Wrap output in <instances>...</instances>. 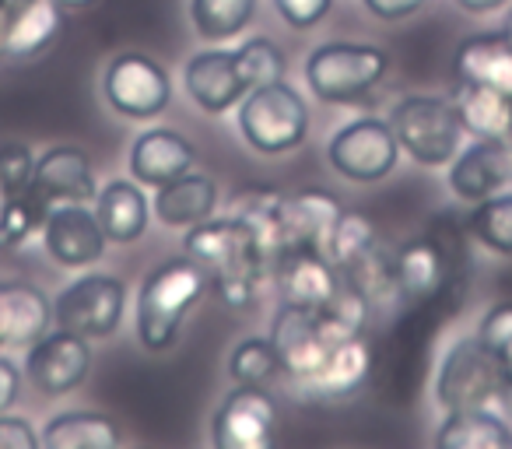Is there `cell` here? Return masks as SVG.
I'll list each match as a JSON object with an SVG mask.
<instances>
[{
	"instance_id": "30bf717a",
	"label": "cell",
	"mask_w": 512,
	"mask_h": 449,
	"mask_svg": "<svg viewBox=\"0 0 512 449\" xmlns=\"http://www.w3.org/2000/svg\"><path fill=\"white\" fill-rule=\"evenodd\" d=\"M102 88H106L109 106L120 116H130V120H151L172 99V85L165 67L158 60L144 57V53H120L106 67Z\"/></svg>"
},
{
	"instance_id": "603a6c76",
	"label": "cell",
	"mask_w": 512,
	"mask_h": 449,
	"mask_svg": "<svg viewBox=\"0 0 512 449\" xmlns=\"http://www.w3.org/2000/svg\"><path fill=\"white\" fill-rule=\"evenodd\" d=\"M214 207H218V186L204 172H186V176L158 186L155 197V214L172 229H193L211 218Z\"/></svg>"
},
{
	"instance_id": "e575fe53",
	"label": "cell",
	"mask_w": 512,
	"mask_h": 449,
	"mask_svg": "<svg viewBox=\"0 0 512 449\" xmlns=\"http://www.w3.org/2000/svg\"><path fill=\"white\" fill-rule=\"evenodd\" d=\"M235 64H239V74L246 81V92L253 88L274 85V81H285L288 60L271 39H249L235 50Z\"/></svg>"
},
{
	"instance_id": "60d3db41",
	"label": "cell",
	"mask_w": 512,
	"mask_h": 449,
	"mask_svg": "<svg viewBox=\"0 0 512 449\" xmlns=\"http://www.w3.org/2000/svg\"><path fill=\"white\" fill-rule=\"evenodd\" d=\"M39 435L32 432V425L25 418H15V414H0V449H36Z\"/></svg>"
},
{
	"instance_id": "8992f818",
	"label": "cell",
	"mask_w": 512,
	"mask_h": 449,
	"mask_svg": "<svg viewBox=\"0 0 512 449\" xmlns=\"http://www.w3.org/2000/svg\"><path fill=\"white\" fill-rule=\"evenodd\" d=\"M348 334H355V330H344L327 309L281 302V313L274 316L271 327V344L281 358V369L306 386L323 365V358L330 355V348Z\"/></svg>"
},
{
	"instance_id": "44dd1931",
	"label": "cell",
	"mask_w": 512,
	"mask_h": 449,
	"mask_svg": "<svg viewBox=\"0 0 512 449\" xmlns=\"http://www.w3.org/2000/svg\"><path fill=\"white\" fill-rule=\"evenodd\" d=\"M32 186L50 204H85L95 197V172L81 148H50L36 158Z\"/></svg>"
},
{
	"instance_id": "f35d334b",
	"label": "cell",
	"mask_w": 512,
	"mask_h": 449,
	"mask_svg": "<svg viewBox=\"0 0 512 449\" xmlns=\"http://www.w3.org/2000/svg\"><path fill=\"white\" fill-rule=\"evenodd\" d=\"M477 337L481 344L491 351L495 358L509 355L512 351V302H498L484 313L481 327H477Z\"/></svg>"
},
{
	"instance_id": "bcb514c9",
	"label": "cell",
	"mask_w": 512,
	"mask_h": 449,
	"mask_svg": "<svg viewBox=\"0 0 512 449\" xmlns=\"http://www.w3.org/2000/svg\"><path fill=\"white\" fill-rule=\"evenodd\" d=\"M60 8H88V4H95V0H57Z\"/></svg>"
},
{
	"instance_id": "3957f363",
	"label": "cell",
	"mask_w": 512,
	"mask_h": 449,
	"mask_svg": "<svg viewBox=\"0 0 512 449\" xmlns=\"http://www.w3.org/2000/svg\"><path fill=\"white\" fill-rule=\"evenodd\" d=\"M390 71V57L365 43H327L309 53L306 81L316 99L348 106L379 85Z\"/></svg>"
},
{
	"instance_id": "ba28073f",
	"label": "cell",
	"mask_w": 512,
	"mask_h": 449,
	"mask_svg": "<svg viewBox=\"0 0 512 449\" xmlns=\"http://www.w3.org/2000/svg\"><path fill=\"white\" fill-rule=\"evenodd\" d=\"M123 309H127V288L113 274H85L74 285H67L53 302L57 327L71 330L78 337H109L120 330Z\"/></svg>"
},
{
	"instance_id": "4dcf8cb0",
	"label": "cell",
	"mask_w": 512,
	"mask_h": 449,
	"mask_svg": "<svg viewBox=\"0 0 512 449\" xmlns=\"http://www.w3.org/2000/svg\"><path fill=\"white\" fill-rule=\"evenodd\" d=\"M50 211L53 204L36 186L4 197V207H0V250H18L22 243H29L32 232H39L46 225Z\"/></svg>"
},
{
	"instance_id": "d4e9b609",
	"label": "cell",
	"mask_w": 512,
	"mask_h": 449,
	"mask_svg": "<svg viewBox=\"0 0 512 449\" xmlns=\"http://www.w3.org/2000/svg\"><path fill=\"white\" fill-rule=\"evenodd\" d=\"M64 29V8L57 0H15L8 22V57H36L50 50Z\"/></svg>"
},
{
	"instance_id": "836d02e7",
	"label": "cell",
	"mask_w": 512,
	"mask_h": 449,
	"mask_svg": "<svg viewBox=\"0 0 512 449\" xmlns=\"http://www.w3.org/2000/svg\"><path fill=\"white\" fill-rule=\"evenodd\" d=\"M228 372L239 386H271L281 372V358L271 341L264 337H246L232 348Z\"/></svg>"
},
{
	"instance_id": "f546056e",
	"label": "cell",
	"mask_w": 512,
	"mask_h": 449,
	"mask_svg": "<svg viewBox=\"0 0 512 449\" xmlns=\"http://www.w3.org/2000/svg\"><path fill=\"white\" fill-rule=\"evenodd\" d=\"M281 211H285V193L271 186L239 193V207H235V218L253 232L256 246L271 260L281 257Z\"/></svg>"
},
{
	"instance_id": "83f0119b",
	"label": "cell",
	"mask_w": 512,
	"mask_h": 449,
	"mask_svg": "<svg viewBox=\"0 0 512 449\" xmlns=\"http://www.w3.org/2000/svg\"><path fill=\"white\" fill-rule=\"evenodd\" d=\"M435 446L442 449H509L512 446V428L505 425L498 414L488 407H463V411H449L442 421Z\"/></svg>"
},
{
	"instance_id": "ac0fdd59",
	"label": "cell",
	"mask_w": 512,
	"mask_h": 449,
	"mask_svg": "<svg viewBox=\"0 0 512 449\" xmlns=\"http://www.w3.org/2000/svg\"><path fill=\"white\" fill-rule=\"evenodd\" d=\"M186 92L204 113H225L246 95V81L235 64V53L228 50H204L186 64Z\"/></svg>"
},
{
	"instance_id": "cb8c5ba5",
	"label": "cell",
	"mask_w": 512,
	"mask_h": 449,
	"mask_svg": "<svg viewBox=\"0 0 512 449\" xmlns=\"http://www.w3.org/2000/svg\"><path fill=\"white\" fill-rule=\"evenodd\" d=\"M369 372L372 344L365 341V334H348L330 348V355L323 358V365L306 383V390L323 393V397H344V393H355L369 379Z\"/></svg>"
},
{
	"instance_id": "74e56055",
	"label": "cell",
	"mask_w": 512,
	"mask_h": 449,
	"mask_svg": "<svg viewBox=\"0 0 512 449\" xmlns=\"http://www.w3.org/2000/svg\"><path fill=\"white\" fill-rule=\"evenodd\" d=\"M36 176V158L25 144H4L0 148V193L11 197V193H22L32 186Z\"/></svg>"
},
{
	"instance_id": "5bb4252c",
	"label": "cell",
	"mask_w": 512,
	"mask_h": 449,
	"mask_svg": "<svg viewBox=\"0 0 512 449\" xmlns=\"http://www.w3.org/2000/svg\"><path fill=\"white\" fill-rule=\"evenodd\" d=\"M43 239L60 267H88L106 250L99 218L81 204H53V211L46 214Z\"/></svg>"
},
{
	"instance_id": "8d00e7d4",
	"label": "cell",
	"mask_w": 512,
	"mask_h": 449,
	"mask_svg": "<svg viewBox=\"0 0 512 449\" xmlns=\"http://www.w3.org/2000/svg\"><path fill=\"white\" fill-rule=\"evenodd\" d=\"M376 243H379L376 225H372V221L365 218V214L344 211V214H341V221H337L334 236H330L327 257L334 260L337 271H344V267H348L351 260H358L362 253H369Z\"/></svg>"
},
{
	"instance_id": "b9f144b4",
	"label": "cell",
	"mask_w": 512,
	"mask_h": 449,
	"mask_svg": "<svg viewBox=\"0 0 512 449\" xmlns=\"http://www.w3.org/2000/svg\"><path fill=\"white\" fill-rule=\"evenodd\" d=\"M365 8L383 22H404L425 8V0H365Z\"/></svg>"
},
{
	"instance_id": "f1b7e54d",
	"label": "cell",
	"mask_w": 512,
	"mask_h": 449,
	"mask_svg": "<svg viewBox=\"0 0 512 449\" xmlns=\"http://www.w3.org/2000/svg\"><path fill=\"white\" fill-rule=\"evenodd\" d=\"M43 446L50 449H113L120 446V428L113 418L95 411H67L50 418L43 432Z\"/></svg>"
},
{
	"instance_id": "4316f807",
	"label": "cell",
	"mask_w": 512,
	"mask_h": 449,
	"mask_svg": "<svg viewBox=\"0 0 512 449\" xmlns=\"http://www.w3.org/2000/svg\"><path fill=\"white\" fill-rule=\"evenodd\" d=\"M99 218L102 232L109 243H137L148 229V200L127 179H113L106 190L99 193Z\"/></svg>"
},
{
	"instance_id": "e0dca14e",
	"label": "cell",
	"mask_w": 512,
	"mask_h": 449,
	"mask_svg": "<svg viewBox=\"0 0 512 449\" xmlns=\"http://www.w3.org/2000/svg\"><path fill=\"white\" fill-rule=\"evenodd\" d=\"M512 183V151L505 141H481L470 144L463 155L453 158L449 169V190L460 200H484L491 193L505 190Z\"/></svg>"
},
{
	"instance_id": "4fadbf2b",
	"label": "cell",
	"mask_w": 512,
	"mask_h": 449,
	"mask_svg": "<svg viewBox=\"0 0 512 449\" xmlns=\"http://www.w3.org/2000/svg\"><path fill=\"white\" fill-rule=\"evenodd\" d=\"M88 369H92L88 337H78L64 327L39 337L29 348V358H25V376L46 397H60V393L78 390L88 379Z\"/></svg>"
},
{
	"instance_id": "d6a6232c",
	"label": "cell",
	"mask_w": 512,
	"mask_h": 449,
	"mask_svg": "<svg viewBox=\"0 0 512 449\" xmlns=\"http://www.w3.org/2000/svg\"><path fill=\"white\" fill-rule=\"evenodd\" d=\"M256 0H193L190 18L204 39H232L253 22Z\"/></svg>"
},
{
	"instance_id": "7dc6e473",
	"label": "cell",
	"mask_w": 512,
	"mask_h": 449,
	"mask_svg": "<svg viewBox=\"0 0 512 449\" xmlns=\"http://www.w3.org/2000/svg\"><path fill=\"white\" fill-rule=\"evenodd\" d=\"M505 36L512 39V11H509V22H505Z\"/></svg>"
},
{
	"instance_id": "1f68e13d",
	"label": "cell",
	"mask_w": 512,
	"mask_h": 449,
	"mask_svg": "<svg viewBox=\"0 0 512 449\" xmlns=\"http://www.w3.org/2000/svg\"><path fill=\"white\" fill-rule=\"evenodd\" d=\"M467 229L484 250L512 257V193H491V197L477 200L470 211Z\"/></svg>"
},
{
	"instance_id": "d590c367",
	"label": "cell",
	"mask_w": 512,
	"mask_h": 449,
	"mask_svg": "<svg viewBox=\"0 0 512 449\" xmlns=\"http://www.w3.org/2000/svg\"><path fill=\"white\" fill-rule=\"evenodd\" d=\"M341 278L348 281V285H355L369 302L386 299V295H397L393 292V257L383 250V243H376L369 253L351 260V264L341 271Z\"/></svg>"
},
{
	"instance_id": "2e32d148",
	"label": "cell",
	"mask_w": 512,
	"mask_h": 449,
	"mask_svg": "<svg viewBox=\"0 0 512 449\" xmlns=\"http://www.w3.org/2000/svg\"><path fill=\"white\" fill-rule=\"evenodd\" d=\"M341 271L327 253L316 250H285L278 257V292L285 306L323 309L341 288Z\"/></svg>"
},
{
	"instance_id": "7bdbcfd3",
	"label": "cell",
	"mask_w": 512,
	"mask_h": 449,
	"mask_svg": "<svg viewBox=\"0 0 512 449\" xmlns=\"http://www.w3.org/2000/svg\"><path fill=\"white\" fill-rule=\"evenodd\" d=\"M18 390H22V372H18V365L11 358L0 355V414L15 404Z\"/></svg>"
},
{
	"instance_id": "7c38bea8",
	"label": "cell",
	"mask_w": 512,
	"mask_h": 449,
	"mask_svg": "<svg viewBox=\"0 0 512 449\" xmlns=\"http://www.w3.org/2000/svg\"><path fill=\"white\" fill-rule=\"evenodd\" d=\"M453 278V257L435 232L404 243L393 253V292L404 306H428L446 292Z\"/></svg>"
},
{
	"instance_id": "5b68a950",
	"label": "cell",
	"mask_w": 512,
	"mask_h": 449,
	"mask_svg": "<svg viewBox=\"0 0 512 449\" xmlns=\"http://www.w3.org/2000/svg\"><path fill=\"white\" fill-rule=\"evenodd\" d=\"M390 127L400 148L418 165H449L460 148L463 123L453 99L435 95H407L393 106Z\"/></svg>"
},
{
	"instance_id": "484cf974",
	"label": "cell",
	"mask_w": 512,
	"mask_h": 449,
	"mask_svg": "<svg viewBox=\"0 0 512 449\" xmlns=\"http://www.w3.org/2000/svg\"><path fill=\"white\" fill-rule=\"evenodd\" d=\"M453 106L460 113L463 130H470L481 141H505V134L512 130V95L498 88L460 81L453 92Z\"/></svg>"
},
{
	"instance_id": "ee69618b",
	"label": "cell",
	"mask_w": 512,
	"mask_h": 449,
	"mask_svg": "<svg viewBox=\"0 0 512 449\" xmlns=\"http://www.w3.org/2000/svg\"><path fill=\"white\" fill-rule=\"evenodd\" d=\"M453 4H460L470 15H491V11H498L502 4H509V0H453Z\"/></svg>"
},
{
	"instance_id": "6da1fadb",
	"label": "cell",
	"mask_w": 512,
	"mask_h": 449,
	"mask_svg": "<svg viewBox=\"0 0 512 449\" xmlns=\"http://www.w3.org/2000/svg\"><path fill=\"white\" fill-rule=\"evenodd\" d=\"M186 257L207 274V285L218 292V299L228 309H246L256 306L260 299V281L271 264L260 246H256L253 232L242 225L239 218H218V221H200L186 236Z\"/></svg>"
},
{
	"instance_id": "9a60e30c",
	"label": "cell",
	"mask_w": 512,
	"mask_h": 449,
	"mask_svg": "<svg viewBox=\"0 0 512 449\" xmlns=\"http://www.w3.org/2000/svg\"><path fill=\"white\" fill-rule=\"evenodd\" d=\"M341 204L327 190H302L285 197L281 211V253L285 250H316L327 253L330 236L341 221Z\"/></svg>"
},
{
	"instance_id": "277c9868",
	"label": "cell",
	"mask_w": 512,
	"mask_h": 449,
	"mask_svg": "<svg viewBox=\"0 0 512 449\" xmlns=\"http://www.w3.org/2000/svg\"><path fill=\"white\" fill-rule=\"evenodd\" d=\"M239 130L249 148H256L260 155H285V151L299 148L309 134L306 99L285 81L253 88L242 102Z\"/></svg>"
},
{
	"instance_id": "ffe728a7",
	"label": "cell",
	"mask_w": 512,
	"mask_h": 449,
	"mask_svg": "<svg viewBox=\"0 0 512 449\" xmlns=\"http://www.w3.org/2000/svg\"><path fill=\"white\" fill-rule=\"evenodd\" d=\"M53 306L39 288L0 281V348H32L50 330Z\"/></svg>"
},
{
	"instance_id": "d6986e66",
	"label": "cell",
	"mask_w": 512,
	"mask_h": 449,
	"mask_svg": "<svg viewBox=\"0 0 512 449\" xmlns=\"http://www.w3.org/2000/svg\"><path fill=\"white\" fill-rule=\"evenodd\" d=\"M197 162V151L176 130H144L134 141V151H130V172L137 176V183L144 186H165L172 179L186 176Z\"/></svg>"
},
{
	"instance_id": "7402d4cb",
	"label": "cell",
	"mask_w": 512,
	"mask_h": 449,
	"mask_svg": "<svg viewBox=\"0 0 512 449\" xmlns=\"http://www.w3.org/2000/svg\"><path fill=\"white\" fill-rule=\"evenodd\" d=\"M456 81L512 95V39L505 32L463 39L456 50Z\"/></svg>"
},
{
	"instance_id": "7a4b0ae2",
	"label": "cell",
	"mask_w": 512,
	"mask_h": 449,
	"mask_svg": "<svg viewBox=\"0 0 512 449\" xmlns=\"http://www.w3.org/2000/svg\"><path fill=\"white\" fill-rule=\"evenodd\" d=\"M207 288V274L190 257H179L151 271L137 295V337L148 351L172 348L179 327Z\"/></svg>"
},
{
	"instance_id": "c3c4849f",
	"label": "cell",
	"mask_w": 512,
	"mask_h": 449,
	"mask_svg": "<svg viewBox=\"0 0 512 449\" xmlns=\"http://www.w3.org/2000/svg\"><path fill=\"white\" fill-rule=\"evenodd\" d=\"M505 148L512 151V130H509V134H505Z\"/></svg>"
},
{
	"instance_id": "8fae6325",
	"label": "cell",
	"mask_w": 512,
	"mask_h": 449,
	"mask_svg": "<svg viewBox=\"0 0 512 449\" xmlns=\"http://www.w3.org/2000/svg\"><path fill=\"white\" fill-rule=\"evenodd\" d=\"M278 432V404L267 386H239L214 414V446L221 449H267Z\"/></svg>"
},
{
	"instance_id": "ab89813d",
	"label": "cell",
	"mask_w": 512,
	"mask_h": 449,
	"mask_svg": "<svg viewBox=\"0 0 512 449\" xmlns=\"http://www.w3.org/2000/svg\"><path fill=\"white\" fill-rule=\"evenodd\" d=\"M330 4L334 0H274L278 15L285 18L292 29H313L323 18L330 15Z\"/></svg>"
},
{
	"instance_id": "52a82bcc",
	"label": "cell",
	"mask_w": 512,
	"mask_h": 449,
	"mask_svg": "<svg viewBox=\"0 0 512 449\" xmlns=\"http://www.w3.org/2000/svg\"><path fill=\"white\" fill-rule=\"evenodd\" d=\"M502 390V362L481 344V337H463L442 358L435 397L446 411L488 407Z\"/></svg>"
},
{
	"instance_id": "9c48e42d",
	"label": "cell",
	"mask_w": 512,
	"mask_h": 449,
	"mask_svg": "<svg viewBox=\"0 0 512 449\" xmlns=\"http://www.w3.org/2000/svg\"><path fill=\"white\" fill-rule=\"evenodd\" d=\"M330 165L351 183H379L393 172L400 158V141L390 123L355 120L337 130L330 141Z\"/></svg>"
},
{
	"instance_id": "f6af8a7d",
	"label": "cell",
	"mask_w": 512,
	"mask_h": 449,
	"mask_svg": "<svg viewBox=\"0 0 512 449\" xmlns=\"http://www.w3.org/2000/svg\"><path fill=\"white\" fill-rule=\"evenodd\" d=\"M498 362H502V386H512V351L498 358Z\"/></svg>"
}]
</instances>
